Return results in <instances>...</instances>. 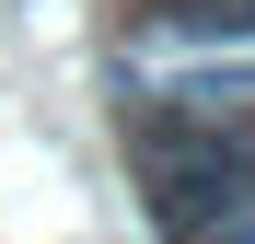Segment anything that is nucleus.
Here are the masks:
<instances>
[{
	"label": "nucleus",
	"mask_w": 255,
	"mask_h": 244,
	"mask_svg": "<svg viewBox=\"0 0 255 244\" xmlns=\"http://www.w3.org/2000/svg\"><path fill=\"white\" fill-rule=\"evenodd\" d=\"M128 163L151 186V233L162 244H209L244 198H255V105H209V93H139L116 116Z\"/></svg>",
	"instance_id": "nucleus-1"
}]
</instances>
